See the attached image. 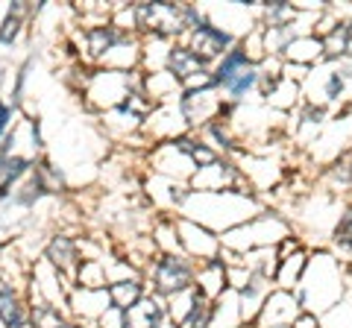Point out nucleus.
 <instances>
[{
  "mask_svg": "<svg viewBox=\"0 0 352 328\" xmlns=\"http://www.w3.org/2000/svg\"><path fill=\"white\" fill-rule=\"evenodd\" d=\"M74 325H76V323H74V320H62V323H59V325H53V328H74Z\"/></svg>",
  "mask_w": 352,
  "mask_h": 328,
  "instance_id": "412c9836",
  "label": "nucleus"
},
{
  "mask_svg": "<svg viewBox=\"0 0 352 328\" xmlns=\"http://www.w3.org/2000/svg\"><path fill=\"white\" fill-rule=\"evenodd\" d=\"M332 244L338 249H352V205L340 211L338 223H335V232H332Z\"/></svg>",
  "mask_w": 352,
  "mask_h": 328,
  "instance_id": "dca6fc26",
  "label": "nucleus"
},
{
  "mask_svg": "<svg viewBox=\"0 0 352 328\" xmlns=\"http://www.w3.org/2000/svg\"><path fill=\"white\" fill-rule=\"evenodd\" d=\"M168 320V302L156 293H147L129 311H124V328H164Z\"/></svg>",
  "mask_w": 352,
  "mask_h": 328,
  "instance_id": "1a4fd4ad",
  "label": "nucleus"
},
{
  "mask_svg": "<svg viewBox=\"0 0 352 328\" xmlns=\"http://www.w3.org/2000/svg\"><path fill=\"white\" fill-rule=\"evenodd\" d=\"M212 80H214V89L220 91V97H223L229 106H235L241 100H247L250 94L258 91L261 65L252 62L238 41V45L212 68Z\"/></svg>",
  "mask_w": 352,
  "mask_h": 328,
  "instance_id": "f257e3e1",
  "label": "nucleus"
},
{
  "mask_svg": "<svg viewBox=\"0 0 352 328\" xmlns=\"http://www.w3.org/2000/svg\"><path fill=\"white\" fill-rule=\"evenodd\" d=\"M329 179H332L335 188H352V152H344L329 167Z\"/></svg>",
  "mask_w": 352,
  "mask_h": 328,
  "instance_id": "f3484780",
  "label": "nucleus"
},
{
  "mask_svg": "<svg viewBox=\"0 0 352 328\" xmlns=\"http://www.w3.org/2000/svg\"><path fill=\"white\" fill-rule=\"evenodd\" d=\"M164 71L173 73L176 80L185 85L188 80H194V76H203L212 68H208V65L197 56L188 45H185V41H170V45H168V56H164Z\"/></svg>",
  "mask_w": 352,
  "mask_h": 328,
  "instance_id": "6e6552de",
  "label": "nucleus"
},
{
  "mask_svg": "<svg viewBox=\"0 0 352 328\" xmlns=\"http://www.w3.org/2000/svg\"><path fill=\"white\" fill-rule=\"evenodd\" d=\"M15 117H18V106L6 103L3 97H0V141L9 135V126L15 124Z\"/></svg>",
  "mask_w": 352,
  "mask_h": 328,
  "instance_id": "a211bd4d",
  "label": "nucleus"
},
{
  "mask_svg": "<svg viewBox=\"0 0 352 328\" xmlns=\"http://www.w3.org/2000/svg\"><path fill=\"white\" fill-rule=\"evenodd\" d=\"M36 176L41 179V185H44V191H47V196H53V194H62L65 191V173L59 170V167H53L50 161H36Z\"/></svg>",
  "mask_w": 352,
  "mask_h": 328,
  "instance_id": "2eb2a0df",
  "label": "nucleus"
},
{
  "mask_svg": "<svg viewBox=\"0 0 352 328\" xmlns=\"http://www.w3.org/2000/svg\"><path fill=\"white\" fill-rule=\"evenodd\" d=\"M106 293H109V302H112V308L129 311L132 305L144 299L150 290H147V284H144V276H132V279H115L106 288Z\"/></svg>",
  "mask_w": 352,
  "mask_h": 328,
  "instance_id": "9d476101",
  "label": "nucleus"
},
{
  "mask_svg": "<svg viewBox=\"0 0 352 328\" xmlns=\"http://www.w3.org/2000/svg\"><path fill=\"white\" fill-rule=\"evenodd\" d=\"M258 12L264 15V24L261 27H291L294 21H296V15H300V9L296 6H291V3H264V6H258Z\"/></svg>",
  "mask_w": 352,
  "mask_h": 328,
  "instance_id": "ddd939ff",
  "label": "nucleus"
},
{
  "mask_svg": "<svg viewBox=\"0 0 352 328\" xmlns=\"http://www.w3.org/2000/svg\"><path fill=\"white\" fill-rule=\"evenodd\" d=\"M30 323V299L24 296L21 284L0 276V325L18 328Z\"/></svg>",
  "mask_w": 352,
  "mask_h": 328,
  "instance_id": "0eeeda50",
  "label": "nucleus"
},
{
  "mask_svg": "<svg viewBox=\"0 0 352 328\" xmlns=\"http://www.w3.org/2000/svg\"><path fill=\"white\" fill-rule=\"evenodd\" d=\"M36 12H38V6H30V3H12L9 6L6 15H3V24H0V45L12 47L21 38V32H24L27 18L36 15Z\"/></svg>",
  "mask_w": 352,
  "mask_h": 328,
  "instance_id": "f8f14e48",
  "label": "nucleus"
},
{
  "mask_svg": "<svg viewBox=\"0 0 352 328\" xmlns=\"http://www.w3.org/2000/svg\"><path fill=\"white\" fill-rule=\"evenodd\" d=\"M302 314V305L296 299L294 290H282V288H273L267 293V299L258 308L256 320L250 325L252 328H291V323Z\"/></svg>",
  "mask_w": 352,
  "mask_h": 328,
  "instance_id": "20e7f679",
  "label": "nucleus"
},
{
  "mask_svg": "<svg viewBox=\"0 0 352 328\" xmlns=\"http://www.w3.org/2000/svg\"><path fill=\"white\" fill-rule=\"evenodd\" d=\"M346 80H349V71H346V62H338V68H332L326 73V80H323V97L329 103H335L344 97L346 91Z\"/></svg>",
  "mask_w": 352,
  "mask_h": 328,
  "instance_id": "4468645a",
  "label": "nucleus"
},
{
  "mask_svg": "<svg viewBox=\"0 0 352 328\" xmlns=\"http://www.w3.org/2000/svg\"><path fill=\"white\" fill-rule=\"evenodd\" d=\"M320 45H323V59L329 62H344L352 50V27L346 21H338L335 27H329L323 36H320Z\"/></svg>",
  "mask_w": 352,
  "mask_h": 328,
  "instance_id": "9b49d317",
  "label": "nucleus"
},
{
  "mask_svg": "<svg viewBox=\"0 0 352 328\" xmlns=\"http://www.w3.org/2000/svg\"><path fill=\"white\" fill-rule=\"evenodd\" d=\"M291 328H320V316L311 314V311H302V314L291 323Z\"/></svg>",
  "mask_w": 352,
  "mask_h": 328,
  "instance_id": "aec40b11",
  "label": "nucleus"
},
{
  "mask_svg": "<svg viewBox=\"0 0 352 328\" xmlns=\"http://www.w3.org/2000/svg\"><path fill=\"white\" fill-rule=\"evenodd\" d=\"M0 261H3V244H0Z\"/></svg>",
  "mask_w": 352,
  "mask_h": 328,
  "instance_id": "4be33fe9",
  "label": "nucleus"
},
{
  "mask_svg": "<svg viewBox=\"0 0 352 328\" xmlns=\"http://www.w3.org/2000/svg\"><path fill=\"white\" fill-rule=\"evenodd\" d=\"M44 261H47L65 281L74 284L76 270H80V264H82L80 261V240L65 235V232H56L47 244H44Z\"/></svg>",
  "mask_w": 352,
  "mask_h": 328,
  "instance_id": "423d86ee",
  "label": "nucleus"
},
{
  "mask_svg": "<svg viewBox=\"0 0 352 328\" xmlns=\"http://www.w3.org/2000/svg\"><path fill=\"white\" fill-rule=\"evenodd\" d=\"M94 328H124V311L118 308H109L100 320L94 323Z\"/></svg>",
  "mask_w": 352,
  "mask_h": 328,
  "instance_id": "6ab92c4d",
  "label": "nucleus"
},
{
  "mask_svg": "<svg viewBox=\"0 0 352 328\" xmlns=\"http://www.w3.org/2000/svg\"><path fill=\"white\" fill-rule=\"evenodd\" d=\"M129 36H135V32H126L120 30L115 21H97V24H88L82 30V47H85V59L88 62H100L112 53L118 45H124Z\"/></svg>",
  "mask_w": 352,
  "mask_h": 328,
  "instance_id": "39448f33",
  "label": "nucleus"
},
{
  "mask_svg": "<svg viewBox=\"0 0 352 328\" xmlns=\"http://www.w3.org/2000/svg\"><path fill=\"white\" fill-rule=\"evenodd\" d=\"M197 279V261H191L185 253H159L150 258L144 284L150 293L162 299H173L179 293L191 290Z\"/></svg>",
  "mask_w": 352,
  "mask_h": 328,
  "instance_id": "f03ea898",
  "label": "nucleus"
},
{
  "mask_svg": "<svg viewBox=\"0 0 352 328\" xmlns=\"http://www.w3.org/2000/svg\"><path fill=\"white\" fill-rule=\"evenodd\" d=\"M185 45H188L208 68H214V65L238 45V38H235V32L217 27V24H212V21H203L200 27L185 32Z\"/></svg>",
  "mask_w": 352,
  "mask_h": 328,
  "instance_id": "7ed1b4c3",
  "label": "nucleus"
}]
</instances>
